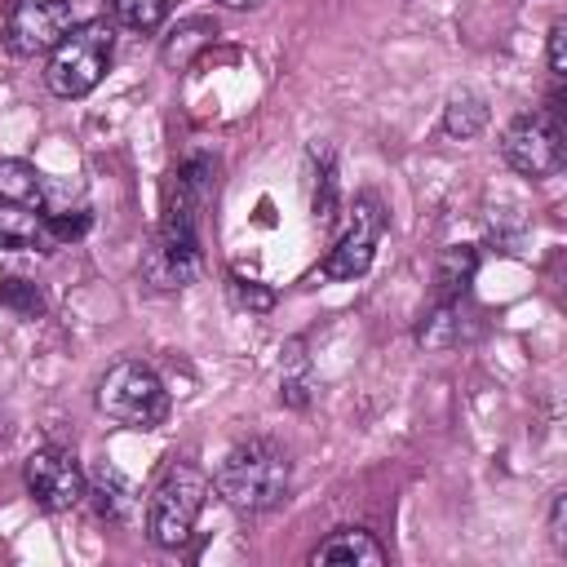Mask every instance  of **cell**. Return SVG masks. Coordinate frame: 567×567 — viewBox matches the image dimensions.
I'll list each match as a JSON object with an SVG mask.
<instances>
[{
    "label": "cell",
    "mask_w": 567,
    "mask_h": 567,
    "mask_svg": "<svg viewBox=\"0 0 567 567\" xmlns=\"http://www.w3.org/2000/svg\"><path fill=\"white\" fill-rule=\"evenodd\" d=\"M549 540L558 549H567V492H554V501H549Z\"/></svg>",
    "instance_id": "24"
},
{
    "label": "cell",
    "mask_w": 567,
    "mask_h": 567,
    "mask_svg": "<svg viewBox=\"0 0 567 567\" xmlns=\"http://www.w3.org/2000/svg\"><path fill=\"white\" fill-rule=\"evenodd\" d=\"M97 412L124 430H155L168 416V390L142 359H120L97 381Z\"/></svg>",
    "instance_id": "4"
},
{
    "label": "cell",
    "mask_w": 567,
    "mask_h": 567,
    "mask_svg": "<svg viewBox=\"0 0 567 567\" xmlns=\"http://www.w3.org/2000/svg\"><path fill=\"white\" fill-rule=\"evenodd\" d=\"M217 35V27H213V18H182L168 35H164V44H159V58H164V66H173V71H182L208 40Z\"/></svg>",
    "instance_id": "16"
},
{
    "label": "cell",
    "mask_w": 567,
    "mask_h": 567,
    "mask_svg": "<svg viewBox=\"0 0 567 567\" xmlns=\"http://www.w3.org/2000/svg\"><path fill=\"white\" fill-rule=\"evenodd\" d=\"M53 248H62V244L44 213L0 199V252H53Z\"/></svg>",
    "instance_id": "12"
},
{
    "label": "cell",
    "mask_w": 567,
    "mask_h": 567,
    "mask_svg": "<svg viewBox=\"0 0 567 567\" xmlns=\"http://www.w3.org/2000/svg\"><path fill=\"white\" fill-rule=\"evenodd\" d=\"M310 159L319 164L315 173H310V213L319 217V221H332V213H337V155H332V146H310Z\"/></svg>",
    "instance_id": "18"
},
{
    "label": "cell",
    "mask_w": 567,
    "mask_h": 567,
    "mask_svg": "<svg viewBox=\"0 0 567 567\" xmlns=\"http://www.w3.org/2000/svg\"><path fill=\"white\" fill-rule=\"evenodd\" d=\"M549 71L554 75H567V22H554L549 27Z\"/></svg>",
    "instance_id": "25"
},
{
    "label": "cell",
    "mask_w": 567,
    "mask_h": 567,
    "mask_svg": "<svg viewBox=\"0 0 567 567\" xmlns=\"http://www.w3.org/2000/svg\"><path fill=\"white\" fill-rule=\"evenodd\" d=\"M279 399H284L288 408H306V399H310V368H306V359H301V341L288 346V372H284V381H279Z\"/></svg>",
    "instance_id": "22"
},
{
    "label": "cell",
    "mask_w": 567,
    "mask_h": 567,
    "mask_svg": "<svg viewBox=\"0 0 567 567\" xmlns=\"http://www.w3.org/2000/svg\"><path fill=\"white\" fill-rule=\"evenodd\" d=\"M217 4H226V9H257V4H266V0H217Z\"/></svg>",
    "instance_id": "26"
},
{
    "label": "cell",
    "mask_w": 567,
    "mask_h": 567,
    "mask_svg": "<svg viewBox=\"0 0 567 567\" xmlns=\"http://www.w3.org/2000/svg\"><path fill=\"white\" fill-rule=\"evenodd\" d=\"M106 9L128 31H155L164 22V13H168V0H106Z\"/></svg>",
    "instance_id": "21"
},
{
    "label": "cell",
    "mask_w": 567,
    "mask_h": 567,
    "mask_svg": "<svg viewBox=\"0 0 567 567\" xmlns=\"http://www.w3.org/2000/svg\"><path fill=\"white\" fill-rule=\"evenodd\" d=\"M213 487H217V496L230 509H239V514H266V509H275L288 496V456L270 439L235 443L221 456V465L213 474Z\"/></svg>",
    "instance_id": "1"
},
{
    "label": "cell",
    "mask_w": 567,
    "mask_h": 567,
    "mask_svg": "<svg viewBox=\"0 0 567 567\" xmlns=\"http://www.w3.org/2000/svg\"><path fill=\"white\" fill-rule=\"evenodd\" d=\"M213 190H217V159L204 155V151L186 155V159L173 168V177H168L164 221H177V226H195V230H199V217H204Z\"/></svg>",
    "instance_id": "10"
},
{
    "label": "cell",
    "mask_w": 567,
    "mask_h": 567,
    "mask_svg": "<svg viewBox=\"0 0 567 567\" xmlns=\"http://www.w3.org/2000/svg\"><path fill=\"white\" fill-rule=\"evenodd\" d=\"M40 182L44 173L27 159H0V199L4 204H22V208H40Z\"/></svg>",
    "instance_id": "19"
},
{
    "label": "cell",
    "mask_w": 567,
    "mask_h": 567,
    "mask_svg": "<svg viewBox=\"0 0 567 567\" xmlns=\"http://www.w3.org/2000/svg\"><path fill=\"white\" fill-rule=\"evenodd\" d=\"M310 563H368V567H381L385 563V549L372 540V532L363 527H337L323 545H315Z\"/></svg>",
    "instance_id": "14"
},
{
    "label": "cell",
    "mask_w": 567,
    "mask_h": 567,
    "mask_svg": "<svg viewBox=\"0 0 567 567\" xmlns=\"http://www.w3.org/2000/svg\"><path fill=\"white\" fill-rule=\"evenodd\" d=\"M381 230H385L381 199L377 195H359L354 208H350V221H346L341 239L323 257V279H359L372 266V252H377Z\"/></svg>",
    "instance_id": "8"
},
{
    "label": "cell",
    "mask_w": 567,
    "mask_h": 567,
    "mask_svg": "<svg viewBox=\"0 0 567 567\" xmlns=\"http://www.w3.org/2000/svg\"><path fill=\"white\" fill-rule=\"evenodd\" d=\"M204 270V252H199V230L195 226H177V221H159L146 252H142V279L155 292H177L186 284H195Z\"/></svg>",
    "instance_id": "6"
},
{
    "label": "cell",
    "mask_w": 567,
    "mask_h": 567,
    "mask_svg": "<svg viewBox=\"0 0 567 567\" xmlns=\"http://www.w3.org/2000/svg\"><path fill=\"white\" fill-rule=\"evenodd\" d=\"M501 151H505V164L514 173H523L532 182L554 177L563 168V155H567L558 106H536V111H523L518 120H509Z\"/></svg>",
    "instance_id": "5"
},
{
    "label": "cell",
    "mask_w": 567,
    "mask_h": 567,
    "mask_svg": "<svg viewBox=\"0 0 567 567\" xmlns=\"http://www.w3.org/2000/svg\"><path fill=\"white\" fill-rule=\"evenodd\" d=\"M111 49H115V27L106 18H93V22L71 27L49 49V62H44L49 93H58V97H84V93H93L97 80L106 75V66H111Z\"/></svg>",
    "instance_id": "3"
},
{
    "label": "cell",
    "mask_w": 567,
    "mask_h": 567,
    "mask_svg": "<svg viewBox=\"0 0 567 567\" xmlns=\"http://www.w3.org/2000/svg\"><path fill=\"white\" fill-rule=\"evenodd\" d=\"M84 496L93 501L97 518H106V523H133L137 518V487H133V478L124 470L106 465V461L89 474V492Z\"/></svg>",
    "instance_id": "13"
},
{
    "label": "cell",
    "mask_w": 567,
    "mask_h": 567,
    "mask_svg": "<svg viewBox=\"0 0 567 567\" xmlns=\"http://www.w3.org/2000/svg\"><path fill=\"white\" fill-rule=\"evenodd\" d=\"M478 332V310L465 297H434V306L416 323V346L421 350H452Z\"/></svg>",
    "instance_id": "11"
},
{
    "label": "cell",
    "mask_w": 567,
    "mask_h": 567,
    "mask_svg": "<svg viewBox=\"0 0 567 567\" xmlns=\"http://www.w3.org/2000/svg\"><path fill=\"white\" fill-rule=\"evenodd\" d=\"M487 97L483 93H474V89H461V93H452L447 97V106H443V133L447 137H478L483 128H487Z\"/></svg>",
    "instance_id": "17"
},
{
    "label": "cell",
    "mask_w": 567,
    "mask_h": 567,
    "mask_svg": "<svg viewBox=\"0 0 567 567\" xmlns=\"http://www.w3.org/2000/svg\"><path fill=\"white\" fill-rule=\"evenodd\" d=\"M226 292H230V301H235L239 310H248V315H266V310L275 306V292H270L266 284H257V279H244V275H230V279H226Z\"/></svg>",
    "instance_id": "23"
},
{
    "label": "cell",
    "mask_w": 567,
    "mask_h": 567,
    "mask_svg": "<svg viewBox=\"0 0 567 567\" xmlns=\"http://www.w3.org/2000/svg\"><path fill=\"white\" fill-rule=\"evenodd\" d=\"M22 478H27V492L40 509L49 514H62V509H75L89 492V474L80 470L75 452L66 447H35L22 465Z\"/></svg>",
    "instance_id": "7"
},
{
    "label": "cell",
    "mask_w": 567,
    "mask_h": 567,
    "mask_svg": "<svg viewBox=\"0 0 567 567\" xmlns=\"http://www.w3.org/2000/svg\"><path fill=\"white\" fill-rule=\"evenodd\" d=\"M204 496H208V474L190 461H168L146 496V536L159 549H182L204 509Z\"/></svg>",
    "instance_id": "2"
},
{
    "label": "cell",
    "mask_w": 567,
    "mask_h": 567,
    "mask_svg": "<svg viewBox=\"0 0 567 567\" xmlns=\"http://www.w3.org/2000/svg\"><path fill=\"white\" fill-rule=\"evenodd\" d=\"M0 306L13 310L18 319H40L44 315V292L22 275H4L0 279Z\"/></svg>",
    "instance_id": "20"
},
{
    "label": "cell",
    "mask_w": 567,
    "mask_h": 567,
    "mask_svg": "<svg viewBox=\"0 0 567 567\" xmlns=\"http://www.w3.org/2000/svg\"><path fill=\"white\" fill-rule=\"evenodd\" d=\"M71 27H75L71 0H18L4 13V44L18 58H35L49 53Z\"/></svg>",
    "instance_id": "9"
},
{
    "label": "cell",
    "mask_w": 567,
    "mask_h": 567,
    "mask_svg": "<svg viewBox=\"0 0 567 567\" xmlns=\"http://www.w3.org/2000/svg\"><path fill=\"white\" fill-rule=\"evenodd\" d=\"M478 270V248L474 244H452L439 252L434 266V297H465Z\"/></svg>",
    "instance_id": "15"
}]
</instances>
